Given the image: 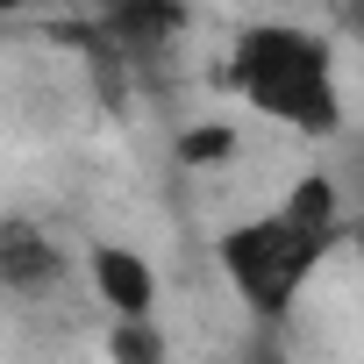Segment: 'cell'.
I'll return each instance as SVG.
<instances>
[{"mask_svg": "<svg viewBox=\"0 0 364 364\" xmlns=\"http://www.w3.org/2000/svg\"><path fill=\"white\" fill-rule=\"evenodd\" d=\"M350 229H357V208L343 193L336 171H300L293 186L236 222H222L208 236V257L229 286V300L257 321V328H286L314 279L350 250Z\"/></svg>", "mask_w": 364, "mask_h": 364, "instance_id": "obj_1", "label": "cell"}, {"mask_svg": "<svg viewBox=\"0 0 364 364\" xmlns=\"http://www.w3.org/2000/svg\"><path fill=\"white\" fill-rule=\"evenodd\" d=\"M222 86L236 93L243 114H257L264 129H279L293 143H336L350 129L336 36H321L300 15H257V22H243L229 36Z\"/></svg>", "mask_w": 364, "mask_h": 364, "instance_id": "obj_2", "label": "cell"}, {"mask_svg": "<svg viewBox=\"0 0 364 364\" xmlns=\"http://www.w3.org/2000/svg\"><path fill=\"white\" fill-rule=\"evenodd\" d=\"M86 286H93V300L107 307V321H157V264H150L136 243L100 236V243L86 250Z\"/></svg>", "mask_w": 364, "mask_h": 364, "instance_id": "obj_3", "label": "cell"}, {"mask_svg": "<svg viewBox=\"0 0 364 364\" xmlns=\"http://www.w3.org/2000/svg\"><path fill=\"white\" fill-rule=\"evenodd\" d=\"M107 350L114 364H171L164 321H107Z\"/></svg>", "mask_w": 364, "mask_h": 364, "instance_id": "obj_4", "label": "cell"}, {"mask_svg": "<svg viewBox=\"0 0 364 364\" xmlns=\"http://www.w3.org/2000/svg\"><path fill=\"white\" fill-rule=\"evenodd\" d=\"M236 122H200V129H186L178 136V164H193V171H215V164H229L236 157Z\"/></svg>", "mask_w": 364, "mask_h": 364, "instance_id": "obj_5", "label": "cell"}, {"mask_svg": "<svg viewBox=\"0 0 364 364\" xmlns=\"http://www.w3.org/2000/svg\"><path fill=\"white\" fill-rule=\"evenodd\" d=\"M257 8H264V15H293V8H300V0H257Z\"/></svg>", "mask_w": 364, "mask_h": 364, "instance_id": "obj_6", "label": "cell"}, {"mask_svg": "<svg viewBox=\"0 0 364 364\" xmlns=\"http://www.w3.org/2000/svg\"><path fill=\"white\" fill-rule=\"evenodd\" d=\"M350 250H357V257H364V215H357V229H350Z\"/></svg>", "mask_w": 364, "mask_h": 364, "instance_id": "obj_7", "label": "cell"}, {"mask_svg": "<svg viewBox=\"0 0 364 364\" xmlns=\"http://www.w3.org/2000/svg\"><path fill=\"white\" fill-rule=\"evenodd\" d=\"M8 8H22V0H0V15H8Z\"/></svg>", "mask_w": 364, "mask_h": 364, "instance_id": "obj_8", "label": "cell"}]
</instances>
